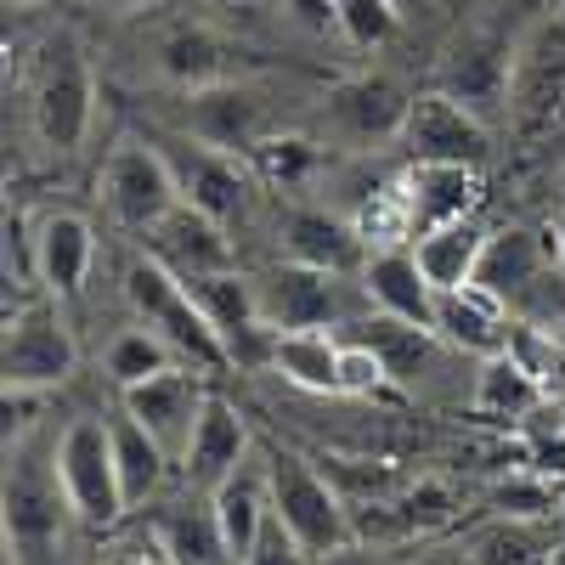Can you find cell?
Segmentation results:
<instances>
[{"label":"cell","instance_id":"obj_18","mask_svg":"<svg viewBox=\"0 0 565 565\" xmlns=\"http://www.w3.org/2000/svg\"><path fill=\"white\" fill-rule=\"evenodd\" d=\"M153 543L170 565H238V554L226 548V532L215 521V498L193 487V498H175L164 503Z\"/></svg>","mask_w":565,"mask_h":565},{"label":"cell","instance_id":"obj_41","mask_svg":"<svg viewBox=\"0 0 565 565\" xmlns=\"http://www.w3.org/2000/svg\"><path fill=\"white\" fill-rule=\"evenodd\" d=\"M548 255H554V266L565 271V215L554 221V232H548Z\"/></svg>","mask_w":565,"mask_h":565},{"label":"cell","instance_id":"obj_44","mask_svg":"<svg viewBox=\"0 0 565 565\" xmlns=\"http://www.w3.org/2000/svg\"><path fill=\"white\" fill-rule=\"evenodd\" d=\"M391 7H396V12H407V7H413V0H391Z\"/></svg>","mask_w":565,"mask_h":565},{"label":"cell","instance_id":"obj_5","mask_svg":"<svg viewBox=\"0 0 565 565\" xmlns=\"http://www.w3.org/2000/svg\"><path fill=\"white\" fill-rule=\"evenodd\" d=\"M57 481L68 498V514H79L85 526H114L125 514V492H119V469H114V436L103 418H74L63 441H57Z\"/></svg>","mask_w":565,"mask_h":565},{"label":"cell","instance_id":"obj_42","mask_svg":"<svg viewBox=\"0 0 565 565\" xmlns=\"http://www.w3.org/2000/svg\"><path fill=\"white\" fill-rule=\"evenodd\" d=\"M103 7H114V12H136V7H153V0H103Z\"/></svg>","mask_w":565,"mask_h":565},{"label":"cell","instance_id":"obj_19","mask_svg":"<svg viewBox=\"0 0 565 565\" xmlns=\"http://www.w3.org/2000/svg\"><path fill=\"white\" fill-rule=\"evenodd\" d=\"M362 289L367 300L380 306L385 317L396 322H413V328H430L436 334V289H430V277L418 271L413 249H380V255H367L362 260Z\"/></svg>","mask_w":565,"mask_h":565},{"label":"cell","instance_id":"obj_9","mask_svg":"<svg viewBox=\"0 0 565 565\" xmlns=\"http://www.w3.org/2000/svg\"><path fill=\"white\" fill-rule=\"evenodd\" d=\"M402 148L413 164H469L476 170L487 159V125L458 108L447 90H424V97H413L407 108V125H402Z\"/></svg>","mask_w":565,"mask_h":565},{"label":"cell","instance_id":"obj_1","mask_svg":"<svg viewBox=\"0 0 565 565\" xmlns=\"http://www.w3.org/2000/svg\"><path fill=\"white\" fill-rule=\"evenodd\" d=\"M125 300L130 311L141 317V328H153V334L199 373H215V367H232L226 356V340L221 328L210 322L204 300L193 295V282L175 277L159 255H136L130 271H125Z\"/></svg>","mask_w":565,"mask_h":565},{"label":"cell","instance_id":"obj_16","mask_svg":"<svg viewBox=\"0 0 565 565\" xmlns=\"http://www.w3.org/2000/svg\"><path fill=\"white\" fill-rule=\"evenodd\" d=\"M244 452H249V424L238 418V407H232L226 396L210 391V402L199 413V430H193L186 458H181L186 481H193L199 492H215L221 481H232L244 469Z\"/></svg>","mask_w":565,"mask_h":565},{"label":"cell","instance_id":"obj_27","mask_svg":"<svg viewBox=\"0 0 565 565\" xmlns=\"http://www.w3.org/2000/svg\"><path fill=\"white\" fill-rule=\"evenodd\" d=\"M108 436H114V469H119V492H125V509H141L148 498H159L164 487V463L170 452L141 430V424L130 413H119L108 424Z\"/></svg>","mask_w":565,"mask_h":565},{"label":"cell","instance_id":"obj_8","mask_svg":"<svg viewBox=\"0 0 565 565\" xmlns=\"http://www.w3.org/2000/svg\"><path fill=\"white\" fill-rule=\"evenodd\" d=\"M186 136L215 153H249L255 141L271 136V103L249 79H221L204 90H186Z\"/></svg>","mask_w":565,"mask_h":565},{"label":"cell","instance_id":"obj_24","mask_svg":"<svg viewBox=\"0 0 565 565\" xmlns=\"http://www.w3.org/2000/svg\"><path fill=\"white\" fill-rule=\"evenodd\" d=\"M282 244H289V260L317 266V271H351L362 260V232L328 210H295L282 221Z\"/></svg>","mask_w":565,"mask_h":565},{"label":"cell","instance_id":"obj_17","mask_svg":"<svg viewBox=\"0 0 565 565\" xmlns=\"http://www.w3.org/2000/svg\"><path fill=\"white\" fill-rule=\"evenodd\" d=\"M260 289V311L266 322L277 328H328V317L340 311V295H334V271H317V266H277L266 271V282H255Z\"/></svg>","mask_w":565,"mask_h":565},{"label":"cell","instance_id":"obj_20","mask_svg":"<svg viewBox=\"0 0 565 565\" xmlns=\"http://www.w3.org/2000/svg\"><path fill=\"white\" fill-rule=\"evenodd\" d=\"M543 266H554L548 244L537 238V232H521V226H509V232H487V249L476 260V289H487L492 300H521L532 282L543 277Z\"/></svg>","mask_w":565,"mask_h":565},{"label":"cell","instance_id":"obj_43","mask_svg":"<svg viewBox=\"0 0 565 565\" xmlns=\"http://www.w3.org/2000/svg\"><path fill=\"white\" fill-rule=\"evenodd\" d=\"M226 7H260V0H226Z\"/></svg>","mask_w":565,"mask_h":565},{"label":"cell","instance_id":"obj_6","mask_svg":"<svg viewBox=\"0 0 565 565\" xmlns=\"http://www.w3.org/2000/svg\"><path fill=\"white\" fill-rule=\"evenodd\" d=\"M0 367H7V391H57L74 380L79 367V345L68 334V322L57 317V306H18L7 317V356H0Z\"/></svg>","mask_w":565,"mask_h":565},{"label":"cell","instance_id":"obj_22","mask_svg":"<svg viewBox=\"0 0 565 565\" xmlns=\"http://www.w3.org/2000/svg\"><path fill=\"white\" fill-rule=\"evenodd\" d=\"M407 199H413V238H418V232H436V226L476 215L481 175L469 164H418L407 181Z\"/></svg>","mask_w":565,"mask_h":565},{"label":"cell","instance_id":"obj_28","mask_svg":"<svg viewBox=\"0 0 565 565\" xmlns=\"http://www.w3.org/2000/svg\"><path fill=\"white\" fill-rule=\"evenodd\" d=\"M159 68H164V79H175L186 90H204V85L232 79L226 74V40H215L199 23H181V29H170L159 40Z\"/></svg>","mask_w":565,"mask_h":565},{"label":"cell","instance_id":"obj_34","mask_svg":"<svg viewBox=\"0 0 565 565\" xmlns=\"http://www.w3.org/2000/svg\"><path fill=\"white\" fill-rule=\"evenodd\" d=\"M396 385V373L385 367V356L373 345H345V396H385Z\"/></svg>","mask_w":565,"mask_h":565},{"label":"cell","instance_id":"obj_25","mask_svg":"<svg viewBox=\"0 0 565 565\" xmlns=\"http://www.w3.org/2000/svg\"><path fill=\"white\" fill-rule=\"evenodd\" d=\"M215 521L226 532V548L238 554V565L255 554L260 532L271 526V487H266V469H238L232 481H221L215 492Z\"/></svg>","mask_w":565,"mask_h":565},{"label":"cell","instance_id":"obj_26","mask_svg":"<svg viewBox=\"0 0 565 565\" xmlns=\"http://www.w3.org/2000/svg\"><path fill=\"white\" fill-rule=\"evenodd\" d=\"M481 249H487V232L476 221H452V226H436V232H418L413 260H418L424 277H430L436 295H452V289H469Z\"/></svg>","mask_w":565,"mask_h":565},{"label":"cell","instance_id":"obj_2","mask_svg":"<svg viewBox=\"0 0 565 565\" xmlns=\"http://www.w3.org/2000/svg\"><path fill=\"white\" fill-rule=\"evenodd\" d=\"M90 114H97V79H90L85 45L63 29L40 45L34 74H29V119L34 136L52 153H79L90 136Z\"/></svg>","mask_w":565,"mask_h":565},{"label":"cell","instance_id":"obj_31","mask_svg":"<svg viewBox=\"0 0 565 565\" xmlns=\"http://www.w3.org/2000/svg\"><path fill=\"white\" fill-rule=\"evenodd\" d=\"M244 164L255 170V181H266V186H295V181H306L317 164H322V153L311 148L306 136H266V141H255V148L244 153Z\"/></svg>","mask_w":565,"mask_h":565},{"label":"cell","instance_id":"obj_23","mask_svg":"<svg viewBox=\"0 0 565 565\" xmlns=\"http://www.w3.org/2000/svg\"><path fill=\"white\" fill-rule=\"evenodd\" d=\"M436 334L458 351H476V356H503L509 351V317L503 300H492L487 289H452L436 300Z\"/></svg>","mask_w":565,"mask_h":565},{"label":"cell","instance_id":"obj_33","mask_svg":"<svg viewBox=\"0 0 565 565\" xmlns=\"http://www.w3.org/2000/svg\"><path fill=\"white\" fill-rule=\"evenodd\" d=\"M402 12L391 7V0H340V34L351 45H362V52H373V45H385L396 34Z\"/></svg>","mask_w":565,"mask_h":565},{"label":"cell","instance_id":"obj_13","mask_svg":"<svg viewBox=\"0 0 565 565\" xmlns=\"http://www.w3.org/2000/svg\"><path fill=\"white\" fill-rule=\"evenodd\" d=\"M407 108L413 97H402V85L385 79V74H351L328 90V125H334L345 141H402V125H407Z\"/></svg>","mask_w":565,"mask_h":565},{"label":"cell","instance_id":"obj_4","mask_svg":"<svg viewBox=\"0 0 565 565\" xmlns=\"http://www.w3.org/2000/svg\"><path fill=\"white\" fill-rule=\"evenodd\" d=\"M103 204L125 232L153 238V232L181 210V186H175V170H170L164 148L125 136L108 153V170H103Z\"/></svg>","mask_w":565,"mask_h":565},{"label":"cell","instance_id":"obj_29","mask_svg":"<svg viewBox=\"0 0 565 565\" xmlns=\"http://www.w3.org/2000/svg\"><path fill=\"white\" fill-rule=\"evenodd\" d=\"M543 402V385L526 373L521 356H487V367L476 373V413L487 418H526Z\"/></svg>","mask_w":565,"mask_h":565},{"label":"cell","instance_id":"obj_21","mask_svg":"<svg viewBox=\"0 0 565 565\" xmlns=\"http://www.w3.org/2000/svg\"><path fill=\"white\" fill-rule=\"evenodd\" d=\"M271 367L311 396H345V345L322 328H282L271 345Z\"/></svg>","mask_w":565,"mask_h":565},{"label":"cell","instance_id":"obj_32","mask_svg":"<svg viewBox=\"0 0 565 565\" xmlns=\"http://www.w3.org/2000/svg\"><path fill=\"white\" fill-rule=\"evenodd\" d=\"M362 328H367L362 345L380 351L396 380H413V373L424 367V356H430V328H413V322H396V317H373Z\"/></svg>","mask_w":565,"mask_h":565},{"label":"cell","instance_id":"obj_35","mask_svg":"<svg viewBox=\"0 0 565 565\" xmlns=\"http://www.w3.org/2000/svg\"><path fill=\"white\" fill-rule=\"evenodd\" d=\"M311 554L289 537V532H282V521H277V514H271V526L260 532V543H255V554L244 559V565H306Z\"/></svg>","mask_w":565,"mask_h":565},{"label":"cell","instance_id":"obj_40","mask_svg":"<svg viewBox=\"0 0 565 565\" xmlns=\"http://www.w3.org/2000/svg\"><path fill=\"white\" fill-rule=\"evenodd\" d=\"M103 565H170V559H159L153 548H114Z\"/></svg>","mask_w":565,"mask_h":565},{"label":"cell","instance_id":"obj_36","mask_svg":"<svg viewBox=\"0 0 565 565\" xmlns=\"http://www.w3.org/2000/svg\"><path fill=\"white\" fill-rule=\"evenodd\" d=\"M498 503H503L509 514H543V509L554 503V492H548L543 476H537V481H503V487H498Z\"/></svg>","mask_w":565,"mask_h":565},{"label":"cell","instance_id":"obj_45","mask_svg":"<svg viewBox=\"0 0 565 565\" xmlns=\"http://www.w3.org/2000/svg\"><path fill=\"white\" fill-rule=\"evenodd\" d=\"M23 7H40V0H23Z\"/></svg>","mask_w":565,"mask_h":565},{"label":"cell","instance_id":"obj_11","mask_svg":"<svg viewBox=\"0 0 565 565\" xmlns=\"http://www.w3.org/2000/svg\"><path fill=\"white\" fill-rule=\"evenodd\" d=\"M164 159H170V170H175L181 204L215 215L221 226L244 215V204H249V175H255V170H249L238 153H215V148H204V141H170Z\"/></svg>","mask_w":565,"mask_h":565},{"label":"cell","instance_id":"obj_15","mask_svg":"<svg viewBox=\"0 0 565 565\" xmlns=\"http://www.w3.org/2000/svg\"><path fill=\"white\" fill-rule=\"evenodd\" d=\"M148 255H159L175 277L186 282H204V277H221L232 271V238H226V226L193 204H181L153 238H148Z\"/></svg>","mask_w":565,"mask_h":565},{"label":"cell","instance_id":"obj_37","mask_svg":"<svg viewBox=\"0 0 565 565\" xmlns=\"http://www.w3.org/2000/svg\"><path fill=\"white\" fill-rule=\"evenodd\" d=\"M282 7L295 12L300 29L311 34H328V29H340V0H282Z\"/></svg>","mask_w":565,"mask_h":565},{"label":"cell","instance_id":"obj_7","mask_svg":"<svg viewBox=\"0 0 565 565\" xmlns=\"http://www.w3.org/2000/svg\"><path fill=\"white\" fill-rule=\"evenodd\" d=\"M63 481H57V463L45 476V463H34L23 447L7 452V543L34 565V559H52L57 537H63Z\"/></svg>","mask_w":565,"mask_h":565},{"label":"cell","instance_id":"obj_38","mask_svg":"<svg viewBox=\"0 0 565 565\" xmlns=\"http://www.w3.org/2000/svg\"><path fill=\"white\" fill-rule=\"evenodd\" d=\"M532 463H537V476H565V436H548L532 447Z\"/></svg>","mask_w":565,"mask_h":565},{"label":"cell","instance_id":"obj_14","mask_svg":"<svg viewBox=\"0 0 565 565\" xmlns=\"http://www.w3.org/2000/svg\"><path fill=\"white\" fill-rule=\"evenodd\" d=\"M509 68H514V57H509V45L498 34H463L447 52V63H441V85L436 90H447L458 108L487 119L509 97Z\"/></svg>","mask_w":565,"mask_h":565},{"label":"cell","instance_id":"obj_10","mask_svg":"<svg viewBox=\"0 0 565 565\" xmlns=\"http://www.w3.org/2000/svg\"><path fill=\"white\" fill-rule=\"evenodd\" d=\"M204 402H210V391H204V380H199V367H181V362L164 367V373H153L148 385L125 391V413H130L170 458H186V441H193V430H199Z\"/></svg>","mask_w":565,"mask_h":565},{"label":"cell","instance_id":"obj_3","mask_svg":"<svg viewBox=\"0 0 565 565\" xmlns=\"http://www.w3.org/2000/svg\"><path fill=\"white\" fill-rule=\"evenodd\" d=\"M266 487H271V514L282 521V532H289L311 559L334 554L351 543V514L340 503V492L328 487L317 469L295 452H266Z\"/></svg>","mask_w":565,"mask_h":565},{"label":"cell","instance_id":"obj_30","mask_svg":"<svg viewBox=\"0 0 565 565\" xmlns=\"http://www.w3.org/2000/svg\"><path fill=\"white\" fill-rule=\"evenodd\" d=\"M103 367H108V380H114L119 391H136V385H148L153 373L175 367V351L153 334V328H125V334H114Z\"/></svg>","mask_w":565,"mask_h":565},{"label":"cell","instance_id":"obj_46","mask_svg":"<svg viewBox=\"0 0 565 565\" xmlns=\"http://www.w3.org/2000/svg\"><path fill=\"white\" fill-rule=\"evenodd\" d=\"M548 7H565V0H548Z\"/></svg>","mask_w":565,"mask_h":565},{"label":"cell","instance_id":"obj_12","mask_svg":"<svg viewBox=\"0 0 565 565\" xmlns=\"http://www.w3.org/2000/svg\"><path fill=\"white\" fill-rule=\"evenodd\" d=\"M29 255H34V277L52 300H74L85 289L90 266H97V226L79 210H52L40 215L29 232Z\"/></svg>","mask_w":565,"mask_h":565},{"label":"cell","instance_id":"obj_39","mask_svg":"<svg viewBox=\"0 0 565 565\" xmlns=\"http://www.w3.org/2000/svg\"><path fill=\"white\" fill-rule=\"evenodd\" d=\"M317 565H380V554L362 548V543H345V548H334V554H322Z\"/></svg>","mask_w":565,"mask_h":565}]
</instances>
